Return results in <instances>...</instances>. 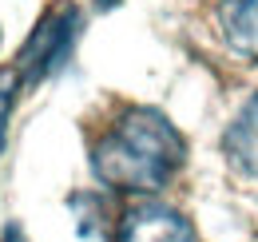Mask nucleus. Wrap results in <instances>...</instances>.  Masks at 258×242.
<instances>
[{
    "label": "nucleus",
    "mask_w": 258,
    "mask_h": 242,
    "mask_svg": "<svg viewBox=\"0 0 258 242\" xmlns=\"http://www.w3.org/2000/svg\"><path fill=\"white\" fill-rule=\"evenodd\" d=\"M115 242H199L195 226L171 207H139L119 222Z\"/></svg>",
    "instance_id": "3"
},
{
    "label": "nucleus",
    "mask_w": 258,
    "mask_h": 242,
    "mask_svg": "<svg viewBox=\"0 0 258 242\" xmlns=\"http://www.w3.org/2000/svg\"><path fill=\"white\" fill-rule=\"evenodd\" d=\"M4 242H24V238H20V230H16V226H8V230H4Z\"/></svg>",
    "instance_id": "7"
},
{
    "label": "nucleus",
    "mask_w": 258,
    "mask_h": 242,
    "mask_svg": "<svg viewBox=\"0 0 258 242\" xmlns=\"http://www.w3.org/2000/svg\"><path fill=\"white\" fill-rule=\"evenodd\" d=\"M8 107H12V99L0 91V147H4V119H8Z\"/></svg>",
    "instance_id": "6"
},
{
    "label": "nucleus",
    "mask_w": 258,
    "mask_h": 242,
    "mask_svg": "<svg viewBox=\"0 0 258 242\" xmlns=\"http://www.w3.org/2000/svg\"><path fill=\"white\" fill-rule=\"evenodd\" d=\"M226 155L234 167H242L246 175L258 179V95L246 99V107L234 115V123L226 127V139H223Z\"/></svg>",
    "instance_id": "4"
},
{
    "label": "nucleus",
    "mask_w": 258,
    "mask_h": 242,
    "mask_svg": "<svg viewBox=\"0 0 258 242\" xmlns=\"http://www.w3.org/2000/svg\"><path fill=\"white\" fill-rule=\"evenodd\" d=\"M183 167V135L151 107H131L103 131L92 171L115 191H159Z\"/></svg>",
    "instance_id": "1"
},
{
    "label": "nucleus",
    "mask_w": 258,
    "mask_h": 242,
    "mask_svg": "<svg viewBox=\"0 0 258 242\" xmlns=\"http://www.w3.org/2000/svg\"><path fill=\"white\" fill-rule=\"evenodd\" d=\"M76 28H80V12H76L72 4L48 12V16L36 24V32L28 36L24 52H20V80H24V84H36V80L52 76V72L68 60L72 40H76Z\"/></svg>",
    "instance_id": "2"
},
{
    "label": "nucleus",
    "mask_w": 258,
    "mask_h": 242,
    "mask_svg": "<svg viewBox=\"0 0 258 242\" xmlns=\"http://www.w3.org/2000/svg\"><path fill=\"white\" fill-rule=\"evenodd\" d=\"M223 32H226V44L238 56L258 64V0H226Z\"/></svg>",
    "instance_id": "5"
}]
</instances>
